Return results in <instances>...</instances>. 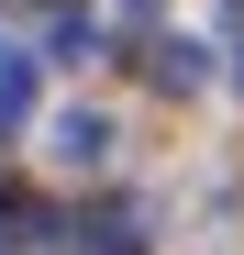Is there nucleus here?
<instances>
[{"label":"nucleus","mask_w":244,"mask_h":255,"mask_svg":"<svg viewBox=\"0 0 244 255\" xmlns=\"http://www.w3.org/2000/svg\"><path fill=\"white\" fill-rule=\"evenodd\" d=\"M144 56H155V89H178V100L211 78V45H189V33H167V45H144Z\"/></svg>","instance_id":"obj_1"},{"label":"nucleus","mask_w":244,"mask_h":255,"mask_svg":"<svg viewBox=\"0 0 244 255\" xmlns=\"http://www.w3.org/2000/svg\"><path fill=\"white\" fill-rule=\"evenodd\" d=\"M56 155H67V166H100V155H111V122H100V111H56Z\"/></svg>","instance_id":"obj_2"},{"label":"nucleus","mask_w":244,"mask_h":255,"mask_svg":"<svg viewBox=\"0 0 244 255\" xmlns=\"http://www.w3.org/2000/svg\"><path fill=\"white\" fill-rule=\"evenodd\" d=\"M22 111H33V56H11V45H0V133H11Z\"/></svg>","instance_id":"obj_3"},{"label":"nucleus","mask_w":244,"mask_h":255,"mask_svg":"<svg viewBox=\"0 0 244 255\" xmlns=\"http://www.w3.org/2000/svg\"><path fill=\"white\" fill-rule=\"evenodd\" d=\"M45 45H56V67H89V56H100V22H89V11H56Z\"/></svg>","instance_id":"obj_4"},{"label":"nucleus","mask_w":244,"mask_h":255,"mask_svg":"<svg viewBox=\"0 0 244 255\" xmlns=\"http://www.w3.org/2000/svg\"><path fill=\"white\" fill-rule=\"evenodd\" d=\"M11 11H22V0H11Z\"/></svg>","instance_id":"obj_5"},{"label":"nucleus","mask_w":244,"mask_h":255,"mask_svg":"<svg viewBox=\"0 0 244 255\" xmlns=\"http://www.w3.org/2000/svg\"><path fill=\"white\" fill-rule=\"evenodd\" d=\"M233 78H244V67H233Z\"/></svg>","instance_id":"obj_6"}]
</instances>
